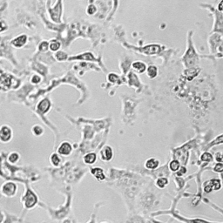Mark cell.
Instances as JSON below:
<instances>
[{
  "label": "cell",
  "mask_w": 223,
  "mask_h": 223,
  "mask_svg": "<svg viewBox=\"0 0 223 223\" xmlns=\"http://www.w3.org/2000/svg\"><path fill=\"white\" fill-rule=\"evenodd\" d=\"M12 137V130L8 126H2L0 127V141L1 142H8L11 140Z\"/></svg>",
  "instance_id": "cell-1"
},
{
  "label": "cell",
  "mask_w": 223,
  "mask_h": 223,
  "mask_svg": "<svg viewBox=\"0 0 223 223\" xmlns=\"http://www.w3.org/2000/svg\"><path fill=\"white\" fill-rule=\"evenodd\" d=\"M100 159L105 161V162H109L113 159V150L110 145H105L101 150H100Z\"/></svg>",
  "instance_id": "cell-2"
},
{
  "label": "cell",
  "mask_w": 223,
  "mask_h": 223,
  "mask_svg": "<svg viewBox=\"0 0 223 223\" xmlns=\"http://www.w3.org/2000/svg\"><path fill=\"white\" fill-rule=\"evenodd\" d=\"M72 152V146L67 141H64L58 147V154L62 156H69Z\"/></svg>",
  "instance_id": "cell-3"
},
{
  "label": "cell",
  "mask_w": 223,
  "mask_h": 223,
  "mask_svg": "<svg viewBox=\"0 0 223 223\" xmlns=\"http://www.w3.org/2000/svg\"><path fill=\"white\" fill-rule=\"evenodd\" d=\"M17 191V186L12 182H7L2 186V192L6 196H13Z\"/></svg>",
  "instance_id": "cell-4"
},
{
  "label": "cell",
  "mask_w": 223,
  "mask_h": 223,
  "mask_svg": "<svg viewBox=\"0 0 223 223\" xmlns=\"http://www.w3.org/2000/svg\"><path fill=\"white\" fill-rule=\"evenodd\" d=\"M159 166V160L156 158H149L145 161L144 167L148 170H156Z\"/></svg>",
  "instance_id": "cell-5"
},
{
  "label": "cell",
  "mask_w": 223,
  "mask_h": 223,
  "mask_svg": "<svg viewBox=\"0 0 223 223\" xmlns=\"http://www.w3.org/2000/svg\"><path fill=\"white\" fill-rule=\"evenodd\" d=\"M91 173L93 177L99 181H103L105 179V172L101 167H92L91 168Z\"/></svg>",
  "instance_id": "cell-6"
},
{
  "label": "cell",
  "mask_w": 223,
  "mask_h": 223,
  "mask_svg": "<svg viewBox=\"0 0 223 223\" xmlns=\"http://www.w3.org/2000/svg\"><path fill=\"white\" fill-rule=\"evenodd\" d=\"M51 107V102L48 99H44L43 100H41L39 105H38V110L39 111V113H45L48 112V110Z\"/></svg>",
  "instance_id": "cell-7"
},
{
  "label": "cell",
  "mask_w": 223,
  "mask_h": 223,
  "mask_svg": "<svg viewBox=\"0 0 223 223\" xmlns=\"http://www.w3.org/2000/svg\"><path fill=\"white\" fill-rule=\"evenodd\" d=\"M132 67L134 71H136L139 73H143L146 71V65L143 61H140V60L132 62Z\"/></svg>",
  "instance_id": "cell-8"
},
{
  "label": "cell",
  "mask_w": 223,
  "mask_h": 223,
  "mask_svg": "<svg viewBox=\"0 0 223 223\" xmlns=\"http://www.w3.org/2000/svg\"><path fill=\"white\" fill-rule=\"evenodd\" d=\"M25 202H26V208H32L37 202V198L31 192L29 191L25 198Z\"/></svg>",
  "instance_id": "cell-9"
},
{
  "label": "cell",
  "mask_w": 223,
  "mask_h": 223,
  "mask_svg": "<svg viewBox=\"0 0 223 223\" xmlns=\"http://www.w3.org/2000/svg\"><path fill=\"white\" fill-rule=\"evenodd\" d=\"M27 41V36L26 34H22L17 38H15L12 41V44L14 46L16 47H22L26 45Z\"/></svg>",
  "instance_id": "cell-10"
},
{
  "label": "cell",
  "mask_w": 223,
  "mask_h": 223,
  "mask_svg": "<svg viewBox=\"0 0 223 223\" xmlns=\"http://www.w3.org/2000/svg\"><path fill=\"white\" fill-rule=\"evenodd\" d=\"M145 72H146V75H147V77L151 79H155V78L158 76V73H159L157 66H154V65H152V66H149L148 67H146V71H145Z\"/></svg>",
  "instance_id": "cell-11"
},
{
  "label": "cell",
  "mask_w": 223,
  "mask_h": 223,
  "mask_svg": "<svg viewBox=\"0 0 223 223\" xmlns=\"http://www.w3.org/2000/svg\"><path fill=\"white\" fill-rule=\"evenodd\" d=\"M84 162L86 164V165H92L96 162L97 160V154L95 153H89V154H86L84 158Z\"/></svg>",
  "instance_id": "cell-12"
},
{
  "label": "cell",
  "mask_w": 223,
  "mask_h": 223,
  "mask_svg": "<svg viewBox=\"0 0 223 223\" xmlns=\"http://www.w3.org/2000/svg\"><path fill=\"white\" fill-rule=\"evenodd\" d=\"M168 168L171 172L176 173L177 171L181 168V162L177 159H173L171 160L168 164Z\"/></svg>",
  "instance_id": "cell-13"
},
{
  "label": "cell",
  "mask_w": 223,
  "mask_h": 223,
  "mask_svg": "<svg viewBox=\"0 0 223 223\" xmlns=\"http://www.w3.org/2000/svg\"><path fill=\"white\" fill-rule=\"evenodd\" d=\"M168 183H169V181H168L167 178H166V177H159V178L157 179V181L155 182V185L157 186L159 188L163 189V188L166 187V186L168 185Z\"/></svg>",
  "instance_id": "cell-14"
},
{
  "label": "cell",
  "mask_w": 223,
  "mask_h": 223,
  "mask_svg": "<svg viewBox=\"0 0 223 223\" xmlns=\"http://www.w3.org/2000/svg\"><path fill=\"white\" fill-rule=\"evenodd\" d=\"M50 161H51V163H52V165H53V167H58L59 165H60V163H61V158L60 156L58 154H53L51 156H50Z\"/></svg>",
  "instance_id": "cell-15"
},
{
  "label": "cell",
  "mask_w": 223,
  "mask_h": 223,
  "mask_svg": "<svg viewBox=\"0 0 223 223\" xmlns=\"http://www.w3.org/2000/svg\"><path fill=\"white\" fill-rule=\"evenodd\" d=\"M61 47V44L60 42H58V40H52L49 44V49L52 52H58V50Z\"/></svg>",
  "instance_id": "cell-16"
},
{
  "label": "cell",
  "mask_w": 223,
  "mask_h": 223,
  "mask_svg": "<svg viewBox=\"0 0 223 223\" xmlns=\"http://www.w3.org/2000/svg\"><path fill=\"white\" fill-rule=\"evenodd\" d=\"M209 182L212 186L213 191H219L222 188V182L218 179H212L210 180Z\"/></svg>",
  "instance_id": "cell-17"
},
{
  "label": "cell",
  "mask_w": 223,
  "mask_h": 223,
  "mask_svg": "<svg viewBox=\"0 0 223 223\" xmlns=\"http://www.w3.org/2000/svg\"><path fill=\"white\" fill-rule=\"evenodd\" d=\"M200 160H202L204 162H212L213 160V157L212 154H210L208 152H205L201 154Z\"/></svg>",
  "instance_id": "cell-18"
},
{
  "label": "cell",
  "mask_w": 223,
  "mask_h": 223,
  "mask_svg": "<svg viewBox=\"0 0 223 223\" xmlns=\"http://www.w3.org/2000/svg\"><path fill=\"white\" fill-rule=\"evenodd\" d=\"M55 58H56V59L58 61H65V60L67 59L68 55L65 52L58 51V52H57V53L55 54Z\"/></svg>",
  "instance_id": "cell-19"
},
{
  "label": "cell",
  "mask_w": 223,
  "mask_h": 223,
  "mask_svg": "<svg viewBox=\"0 0 223 223\" xmlns=\"http://www.w3.org/2000/svg\"><path fill=\"white\" fill-rule=\"evenodd\" d=\"M18 159H19V154H18V153H16V152L11 153V154H9V156H8V160H9V162L12 163V164H15Z\"/></svg>",
  "instance_id": "cell-20"
},
{
  "label": "cell",
  "mask_w": 223,
  "mask_h": 223,
  "mask_svg": "<svg viewBox=\"0 0 223 223\" xmlns=\"http://www.w3.org/2000/svg\"><path fill=\"white\" fill-rule=\"evenodd\" d=\"M31 131L33 132V134L36 135V136H40V135H42L44 133V129L39 125H35L31 128Z\"/></svg>",
  "instance_id": "cell-21"
},
{
  "label": "cell",
  "mask_w": 223,
  "mask_h": 223,
  "mask_svg": "<svg viewBox=\"0 0 223 223\" xmlns=\"http://www.w3.org/2000/svg\"><path fill=\"white\" fill-rule=\"evenodd\" d=\"M203 190L206 194H210L213 192V188H212V186L210 184L209 181H208L207 182L204 183V187H203Z\"/></svg>",
  "instance_id": "cell-22"
},
{
  "label": "cell",
  "mask_w": 223,
  "mask_h": 223,
  "mask_svg": "<svg viewBox=\"0 0 223 223\" xmlns=\"http://www.w3.org/2000/svg\"><path fill=\"white\" fill-rule=\"evenodd\" d=\"M39 50L41 52H45L49 49V43L47 41H43L39 45Z\"/></svg>",
  "instance_id": "cell-23"
},
{
  "label": "cell",
  "mask_w": 223,
  "mask_h": 223,
  "mask_svg": "<svg viewBox=\"0 0 223 223\" xmlns=\"http://www.w3.org/2000/svg\"><path fill=\"white\" fill-rule=\"evenodd\" d=\"M213 170L214 171L215 173H222L223 172V164L222 163H216V165L213 167Z\"/></svg>",
  "instance_id": "cell-24"
},
{
  "label": "cell",
  "mask_w": 223,
  "mask_h": 223,
  "mask_svg": "<svg viewBox=\"0 0 223 223\" xmlns=\"http://www.w3.org/2000/svg\"><path fill=\"white\" fill-rule=\"evenodd\" d=\"M96 12H97V8H96V6H94L93 4L89 5V6L87 7V9H86V12H87L88 15H93V14H95Z\"/></svg>",
  "instance_id": "cell-25"
},
{
  "label": "cell",
  "mask_w": 223,
  "mask_h": 223,
  "mask_svg": "<svg viewBox=\"0 0 223 223\" xmlns=\"http://www.w3.org/2000/svg\"><path fill=\"white\" fill-rule=\"evenodd\" d=\"M186 173V168L185 167H181V168L176 172V175H177L178 177H181V176L184 175Z\"/></svg>",
  "instance_id": "cell-26"
},
{
  "label": "cell",
  "mask_w": 223,
  "mask_h": 223,
  "mask_svg": "<svg viewBox=\"0 0 223 223\" xmlns=\"http://www.w3.org/2000/svg\"><path fill=\"white\" fill-rule=\"evenodd\" d=\"M222 152L216 153V154H215V160H216L218 163H222Z\"/></svg>",
  "instance_id": "cell-27"
},
{
  "label": "cell",
  "mask_w": 223,
  "mask_h": 223,
  "mask_svg": "<svg viewBox=\"0 0 223 223\" xmlns=\"http://www.w3.org/2000/svg\"><path fill=\"white\" fill-rule=\"evenodd\" d=\"M31 81L33 84H39L40 81H41V78H40L39 76H38V75H34V76L31 78Z\"/></svg>",
  "instance_id": "cell-28"
},
{
  "label": "cell",
  "mask_w": 223,
  "mask_h": 223,
  "mask_svg": "<svg viewBox=\"0 0 223 223\" xmlns=\"http://www.w3.org/2000/svg\"><path fill=\"white\" fill-rule=\"evenodd\" d=\"M222 5H223V1H221V2H220V4H219V5H218V10H219L221 12H222V10H223Z\"/></svg>",
  "instance_id": "cell-29"
},
{
  "label": "cell",
  "mask_w": 223,
  "mask_h": 223,
  "mask_svg": "<svg viewBox=\"0 0 223 223\" xmlns=\"http://www.w3.org/2000/svg\"><path fill=\"white\" fill-rule=\"evenodd\" d=\"M4 24L3 22L0 21V32H1L2 31H4Z\"/></svg>",
  "instance_id": "cell-30"
},
{
  "label": "cell",
  "mask_w": 223,
  "mask_h": 223,
  "mask_svg": "<svg viewBox=\"0 0 223 223\" xmlns=\"http://www.w3.org/2000/svg\"><path fill=\"white\" fill-rule=\"evenodd\" d=\"M102 223H107V222H102Z\"/></svg>",
  "instance_id": "cell-31"
}]
</instances>
